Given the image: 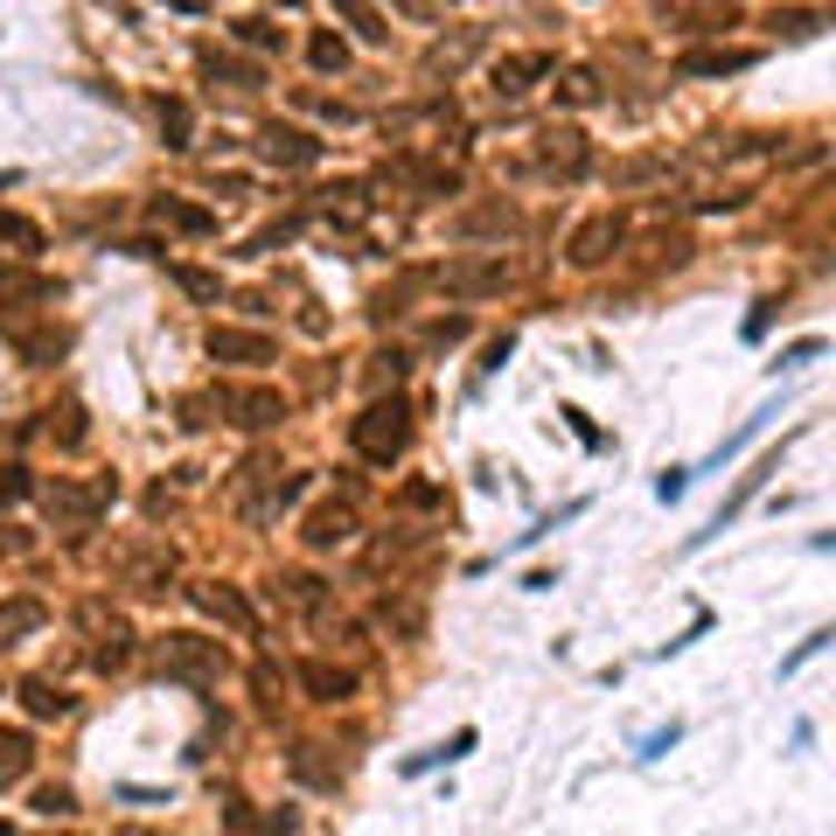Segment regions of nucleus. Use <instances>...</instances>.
Returning a JSON list of instances; mask_svg holds the SVG:
<instances>
[{
  "label": "nucleus",
  "mask_w": 836,
  "mask_h": 836,
  "mask_svg": "<svg viewBox=\"0 0 836 836\" xmlns=\"http://www.w3.org/2000/svg\"><path fill=\"white\" fill-rule=\"evenodd\" d=\"M349 447L370 467H390L411 447V398H405V390H384V398H370L349 418Z\"/></svg>",
  "instance_id": "obj_1"
},
{
  "label": "nucleus",
  "mask_w": 836,
  "mask_h": 836,
  "mask_svg": "<svg viewBox=\"0 0 836 836\" xmlns=\"http://www.w3.org/2000/svg\"><path fill=\"white\" fill-rule=\"evenodd\" d=\"M153 663H161L168 684H189V690H209V684H223L230 676V648L223 641H209V635H161L153 641Z\"/></svg>",
  "instance_id": "obj_2"
},
{
  "label": "nucleus",
  "mask_w": 836,
  "mask_h": 836,
  "mask_svg": "<svg viewBox=\"0 0 836 836\" xmlns=\"http://www.w3.org/2000/svg\"><path fill=\"white\" fill-rule=\"evenodd\" d=\"M42 495V509H49V522H57V530H91V522L112 509V481H70V475H57V481H42L36 488Z\"/></svg>",
  "instance_id": "obj_3"
},
{
  "label": "nucleus",
  "mask_w": 836,
  "mask_h": 836,
  "mask_svg": "<svg viewBox=\"0 0 836 836\" xmlns=\"http://www.w3.org/2000/svg\"><path fill=\"white\" fill-rule=\"evenodd\" d=\"M209 411L230 418V426H245V432H272L286 418V398L266 390V384H217L209 390Z\"/></svg>",
  "instance_id": "obj_4"
},
{
  "label": "nucleus",
  "mask_w": 836,
  "mask_h": 836,
  "mask_svg": "<svg viewBox=\"0 0 836 836\" xmlns=\"http://www.w3.org/2000/svg\"><path fill=\"white\" fill-rule=\"evenodd\" d=\"M77 627H84L91 635V669H126L133 663V627H126L119 614H104V599H84V607H77Z\"/></svg>",
  "instance_id": "obj_5"
},
{
  "label": "nucleus",
  "mask_w": 836,
  "mask_h": 836,
  "mask_svg": "<svg viewBox=\"0 0 836 836\" xmlns=\"http://www.w3.org/2000/svg\"><path fill=\"white\" fill-rule=\"evenodd\" d=\"M439 279H447L454 300H488V293H502V286H509V258H454Z\"/></svg>",
  "instance_id": "obj_6"
},
{
  "label": "nucleus",
  "mask_w": 836,
  "mask_h": 836,
  "mask_svg": "<svg viewBox=\"0 0 836 836\" xmlns=\"http://www.w3.org/2000/svg\"><path fill=\"white\" fill-rule=\"evenodd\" d=\"M189 599H196V607H202L209 620L238 627V635H251V627H258V614H251V599H245L238 586H223V579H196V586H189Z\"/></svg>",
  "instance_id": "obj_7"
},
{
  "label": "nucleus",
  "mask_w": 836,
  "mask_h": 836,
  "mask_svg": "<svg viewBox=\"0 0 836 836\" xmlns=\"http://www.w3.org/2000/svg\"><path fill=\"white\" fill-rule=\"evenodd\" d=\"M209 362H245V370H258V362H279V342L272 335H251V328H209Z\"/></svg>",
  "instance_id": "obj_8"
},
{
  "label": "nucleus",
  "mask_w": 836,
  "mask_h": 836,
  "mask_svg": "<svg viewBox=\"0 0 836 836\" xmlns=\"http://www.w3.org/2000/svg\"><path fill=\"white\" fill-rule=\"evenodd\" d=\"M614 245H620V217H586V223L565 238V258H571L579 272H593V266H607V258H614Z\"/></svg>",
  "instance_id": "obj_9"
},
{
  "label": "nucleus",
  "mask_w": 836,
  "mask_h": 836,
  "mask_svg": "<svg viewBox=\"0 0 836 836\" xmlns=\"http://www.w3.org/2000/svg\"><path fill=\"white\" fill-rule=\"evenodd\" d=\"M537 77H551V57H544V49H522V57H495L488 63V91L495 98H522L537 84Z\"/></svg>",
  "instance_id": "obj_10"
},
{
  "label": "nucleus",
  "mask_w": 836,
  "mask_h": 836,
  "mask_svg": "<svg viewBox=\"0 0 836 836\" xmlns=\"http://www.w3.org/2000/svg\"><path fill=\"white\" fill-rule=\"evenodd\" d=\"M258 153H266L272 168H314L328 147L314 133H300V126H266V133H258Z\"/></svg>",
  "instance_id": "obj_11"
},
{
  "label": "nucleus",
  "mask_w": 836,
  "mask_h": 836,
  "mask_svg": "<svg viewBox=\"0 0 836 836\" xmlns=\"http://www.w3.org/2000/svg\"><path fill=\"white\" fill-rule=\"evenodd\" d=\"M586 161H593V147H586V133L579 126H558V133H544V147H537V168L544 175H586Z\"/></svg>",
  "instance_id": "obj_12"
},
{
  "label": "nucleus",
  "mask_w": 836,
  "mask_h": 836,
  "mask_svg": "<svg viewBox=\"0 0 836 836\" xmlns=\"http://www.w3.org/2000/svg\"><path fill=\"white\" fill-rule=\"evenodd\" d=\"M266 599H272V607H286V614H314V607H328V586L314 579V571H272Z\"/></svg>",
  "instance_id": "obj_13"
},
{
  "label": "nucleus",
  "mask_w": 836,
  "mask_h": 836,
  "mask_svg": "<svg viewBox=\"0 0 836 836\" xmlns=\"http://www.w3.org/2000/svg\"><path fill=\"white\" fill-rule=\"evenodd\" d=\"M300 690H307L314 704H349V697H356V669H335L328 656H307V663H300Z\"/></svg>",
  "instance_id": "obj_14"
},
{
  "label": "nucleus",
  "mask_w": 836,
  "mask_h": 836,
  "mask_svg": "<svg viewBox=\"0 0 836 836\" xmlns=\"http://www.w3.org/2000/svg\"><path fill=\"white\" fill-rule=\"evenodd\" d=\"M300 537H307V551H335V544H349V537H356V509H349V502H328V509H314Z\"/></svg>",
  "instance_id": "obj_15"
},
{
  "label": "nucleus",
  "mask_w": 836,
  "mask_h": 836,
  "mask_svg": "<svg viewBox=\"0 0 836 836\" xmlns=\"http://www.w3.org/2000/svg\"><path fill=\"white\" fill-rule=\"evenodd\" d=\"M753 63H760L753 49H690V57H676V77H739Z\"/></svg>",
  "instance_id": "obj_16"
},
{
  "label": "nucleus",
  "mask_w": 836,
  "mask_h": 836,
  "mask_svg": "<svg viewBox=\"0 0 836 836\" xmlns=\"http://www.w3.org/2000/svg\"><path fill=\"white\" fill-rule=\"evenodd\" d=\"M153 223L181 230V238H217V209H202V202H181V196H161V202H153Z\"/></svg>",
  "instance_id": "obj_17"
},
{
  "label": "nucleus",
  "mask_w": 836,
  "mask_h": 836,
  "mask_svg": "<svg viewBox=\"0 0 836 836\" xmlns=\"http://www.w3.org/2000/svg\"><path fill=\"white\" fill-rule=\"evenodd\" d=\"M21 711H29V718H70L77 697L63 684H49V676H21Z\"/></svg>",
  "instance_id": "obj_18"
},
{
  "label": "nucleus",
  "mask_w": 836,
  "mask_h": 836,
  "mask_svg": "<svg viewBox=\"0 0 836 836\" xmlns=\"http://www.w3.org/2000/svg\"><path fill=\"white\" fill-rule=\"evenodd\" d=\"M314 209H321L328 223H362V217H370V189H362V181H342V189H314Z\"/></svg>",
  "instance_id": "obj_19"
},
{
  "label": "nucleus",
  "mask_w": 836,
  "mask_h": 836,
  "mask_svg": "<svg viewBox=\"0 0 836 836\" xmlns=\"http://www.w3.org/2000/svg\"><path fill=\"white\" fill-rule=\"evenodd\" d=\"M377 627H390L398 641H418V635H426V607H418L411 593H384L377 599Z\"/></svg>",
  "instance_id": "obj_20"
},
{
  "label": "nucleus",
  "mask_w": 836,
  "mask_h": 836,
  "mask_svg": "<svg viewBox=\"0 0 836 836\" xmlns=\"http://www.w3.org/2000/svg\"><path fill=\"white\" fill-rule=\"evenodd\" d=\"M384 181H411L418 196H460V175L454 168H418V161H390Z\"/></svg>",
  "instance_id": "obj_21"
},
{
  "label": "nucleus",
  "mask_w": 836,
  "mask_h": 836,
  "mask_svg": "<svg viewBox=\"0 0 836 836\" xmlns=\"http://www.w3.org/2000/svg\"><path fill=\"white\" fill-rule=\"evenodd\" d=\"M49 620V607L36 593H21V599H8V607H0V648H14L21 635H36V627Z\"/></svg>",
  "instance_id": "obj_22"
},
{
  "label": "nucleus",
  "mask_w": 836,
  "mask_h": 836,
  "mask_svg": "<svg viewBox=\"0 0 836 836\" xmlns=\"http://www.w3.org/2000/svg\"><path fill=\"white\" fill-rule=\"evenodd\" d=\"M153 112H161L168 153H189V147H196V112H189V98H168V91H161V104H153Z\"/></svg>",
  "instance_id": "obj_23"
},
{
  "label": "nucleus",
  "mask_w": 836,
  "mask_h": 836,
  "mask_svg": "<svg viewBox=\"0 0 836 836\" xmlns=\"http://www.w3.org/2000/svg\"><path fill=\"white\" fill-rule=\"evenodd\" d=\"M202 77H209V84H230V91H258V84H266V70H258V63H238V57H217V49H209V57H202Z\"/></svg>",
  "instance_id": "obj_24"
},
{
  "label": "nucleus",
  "mask_w": 836,
  "mask_h": 836,
  "mask_svg": "<svg viewBox=\"0 0 836 836\" xmlns=\"http://www.w3.org/2000/svg\"><path fill=\"white\" fill-rule=\"evenodd\" d=\"M663 21H669V29H684V36H725L739 14H732V8H663Z\"/></svg>",
  "instance_id": "obj_25"
},
{
  "label": "nucleus",
  "mask_w": 836,
  "mask_h": 836,
  "mask_svg": "<svg viewBox=\"0 0 836 836\" xmlns=\"http://www.w3.org/2000/svg\"><path fill=\"white\" fill-rule=\"evenodd\" d=\"M475 753V725H460L447 746H426V753H411L405 760V774H432V767H454V760H467Z\"/></svg>",
  "instance_id": "obj_26"
},
{
  "label": "nucleus",
  "mask_w": 836,
  "mask_h": 836,
  "mask_svg": "<svg viewBox=\"0 0 836 836\" xmlns=\"http://www.w3.org/2000/svg\"><path fill=\"white\" fill-rule=\"evenodd\" d=\"M168 279H175L189 300H202V307H223V272H209V266H168Z\"/></svg>",
  "instance_id": "obj_27"
},
{
  "label": "nucleus",
  "mask_w": 836,
  "mask_h": 836,
  "mask_svg": "<svg viewBox=\"0 0 836 836\" xmlns=\"http://www.w3.org/2000/svg\"><path fill=\"white\" fill-rule=\"evenodd\" d=\"M307 63L321 70V77H342V70H349V42L335 36V29H314V36H307Z\"/></svg>",
  "instance_id": "obj_28"
},
{
  "label": "nucleus",
  "mask_w": 836,
  "mask_h": 836,
  "mask_svg": "<svg viewBox=\"0 0 836 836\" xmlns=\"http://www.w3.org/2000/svg\"><path fill=\"white\" fill-rule=\"evenodd\" d=\"M175 579V551H147V558H126V586L140 593H161Z\"/></svg>",
  "instance_id": "obj_29"
},
{
  "label": "nucleus",
  "mask_w": 836,
  "mask_h": 836,
  "mask_svg": "<svg viewBox=\"0 0 836 836\" xmlns=\"http://www.w3.org/2000/svg\"><path fill=\"white\" fill-rule=\"evenodd\" d=\"M321 753H328V746L300 739V746H293V774H300V780H314V788H335V780H342V767H335V760H321Z\"/></svg>",
  "instance_id": "obj_30"
},
{
  "label": "nucleus",
  "mask_w": 836,
  "mask_h": 836,
  "mask_svg": "<svg viewBox=\"0 0 836 836\" xmlns=\"http://www.w3.org/2000/svg\"><path fill=\"white\" fill-rule=\"evenodd\" d=\"M481 36H488V29H460L454 42H439L432 57H426V77H439V70H460V63H467V57H475V49H481Z\"/></svg>",
  "instance_id": "obj_31"
},
{
  "label": "nucleus",
  "mask_w": 836,
  "mask_h": 836,
  "mask_svg": "<svg viewBox=\"0 0 836 836\" xmlns=\"http://www.w3.org/2000/svg\"><path fill=\"white\" fill-rule=\"evenodd\" d=\"M0 245H14V258H42V223L14 217V209H0Z\"/></svg>",
  "instance_id": "obj_32"
},
{
  "label": "nucleus",
  "mask_w": 836,
  "mask_h": 836,
  "mask_svg": "<svg viewBox=\"0 0 836 836\" xmlns=\"http://www.w3.org/2000/svg\"><path fill=\"white\" fill-rule=\"evenodd\" d=\"M767 418H780V411L767 405V411H753V418H746V426H739V432H732V439H718V454H711V460H704V475H711V467H725V460H732V454H739V447H753V439H760V432H767Z\"/></svg>",
  "instance_id": "obj_33"
},
{
  "label": "nucleus",
  "mask_w": 836,
  "mask_h": 836,
  "mask_svg": "<svg viewBox=\"0 0 836 836\" xmlns=\"http://www.w3.org/2000/svg\"><path fill=\"white\" fill-rule=\"evenodd\" d=\"M230 36H238L245 49H286V29H272L266 14H238V21H230Z\"/></svg>",
  "instance_id": "obj_34"
},
{
  "label": "nucleus",
  "mask_w": 836,
  "mask_h": 836,
  "mask_svg": "<svg viewBox=\"0 0 836 836\" xmlns=\"http://www.w3.org/2000/svg\"><path fill=\"white\" fill-rule=\"evenodd\" d=\"M405 370H411V356H405V349H377V356H370V384H377V398H384V390H398Z\"/></svg>",
  "instance_id": "obj_35"
},
{
  "label": "nucleus",
  "mask_w": 836,
  "mask_h": 836,
  "mask_svg": "<svg viewBox=\"0 0 836 836\" xmlns=\"http://www.w3.org/2000/svg\"><path fill=\"white\" fill-rule=\"evenodd\" d=\"M49 432H57V447H84L91 426H84V405H63V411H49Z\"/></svg>",
  "instance_id": "obj_36"
},
{
  "label": "nucleus",
  "mask_w": 836,
  "mask_h": 836,
  "mask_svg": "<svg viewBox=\"0 0 836 836\" xmlns=\"http://www.w3.org/2000/svg\"><path fill=\"white\" fill-rule=\"evenodd\" d=\"M36 816H49V823H63V816H77V795L63 788V780H49V788H36Z\"/></svg>",
  "instance_id": "obj_37"
},
{
  "label": "nucleus",
  "mask_w": 836,
  "mask_h": 836,
  "mask_svg": "<svg viewBox=\"0 0 836 836\" xmlns=\"http://www.w3.org/2000/svg\"><path fill=\"white\" fill-rule=\"evenodd\" d=\"M293 230H300V223H293V217H286V223H266V230H258V238H251V245H245V258H272V251H279V245H293Z\"/></svg>",
  "instance_id": "obj_38"
},
{
  "label": "nucleus",
  "mask_w": 836,
  "mask_h": 836,
  "mask_svg": "<svg viewBox=\"0 0 836 836\" xmlns=\"http://www.w3.org/2000/svg\"><path fill=\"white\" fill-rule=\"evenodd\" d=\"M21 495H36V481H29V467H21V460H8V467H0V509L21 502Z\"/></svg>",
  "instance_id": "obj_39"
},
{
  "label": "nucleus",
  "mask_w": 836,
  "mask_h": 836,
  "mask_svg": "<svg viewBox=\"0 0 836 836\" xmlns=\"http://www.w3.org/2000/svg\"><path fill=\"white\" fill-rule=\"evenodd\" d=\"M558 98H565V104H593V98H599V77H593V70H565Z\"/></svg>",
  "instance_id": "obj_40"
},
{
  "label": "nucleus",
  "mask_w": 836,
  "mask_h": 836,
  "mask_svg": "<svg viewBox=\"0 0 836 836\" xmlns=\"http://www.w3.org/2000/svg\"><path fill=\"white\" fill-rule=\"evenodd\" d=\"M488 230H502V238H509L516 217H509V209H481V217H467V223H460V238H488Z\"/></svg>",
  "instance_id": "obj_41"
},
{
  "label": "nucleus",
  "mask_w": 836,
  "mask_h": 836,
  "mask_svg": "<svg viewBox=\"0 0 836 836\" xmlns=\"http://www.w3.org/2000/svg\"><path fill=\"white\" fill-rule=\"evenodd\" d=\"M816 356H823V335H802V342H788L774 356V370H802V362H816Z\"/></svg>",
  "instance_id": "obj_42"
},
{
  "label": "nucleus",
  "mask_w": 836,
  "mask_h": 836,
  "mask_svg": "<svg viewBox=\"0 0 836 836\" xmlns=\"http://www.w3.org/2000/svg\"><path fill=\"white\" fill-rule=\"evenodd\" d=\"M112 802H133V808H168V788H140V780H119Z\"/></svg>",
  "instance_id": "obj_43"
},
{
  "label": "nucleus",
  "mask_w": 836,
  "mask_h": 836,
  "mask_svg": "<svg viewBox=\"0 0 836 836\" xmlns=\"http://www.w3.org/2000/svg\"><path fill=\"white\" fill-rule=\"evenodd\" d=\"M398 502H405V509H439V502H447V488H439V481H405Z\"/></svg>",
  "instance_id": "obj_44"
},
{
  "label": "nucleus",
  "mask_w": 836,
  "mask_h": 836,
  "mask_svg": "<svg viewBox=\"0 0 836 836\" xmlns=\"http://www.w3.org/2000/svg\"><path fill=\"white\" fill-rule=\"evenodd\" d=\"M342 21H349L362 42H384V36H390V29H384V14H370V8H342Z\"/></svg>",
  "instance_id": "obj_45"
},
{
  "label": "nucleus",
  "mask_w": 836,
  "mask_h": 836,
  "mask_svg": "<svg viewBox=\"0 0 836 836\" xmlns=\"http://www.w3.org/2000/svg\"><path fill=\"white\" fill-rule=\"evenodd\" d=\"M426 335H432V349H454V342H467V314H447V321H432Z\"/></svg>",
  "instance_id": "obj_46"
},
{
  "label": "nucleus",
  "mask_w": 836,
  "mask_h": 836,
  "mask_svg": "<svg viewBox=\"0 0 836 836\" xmlns=\"http://www.w3.org/2000/svg\"><path fill=\"white\" fill-rule=\"evenodd\" d=\"M823 648H829V627H816V635H808V641L795 648V656H780V676H795V669H802L808 656H823Z\"/></svg>",
  "instance_id": "obj_47"
},
{
  "label": "nucleus",
  "mask_w": 836,
  "mask_h": 836,
  "mask_svg": "<svg viewBox=\"0 0 836 836\" xmlns=\"http://www.w3.org/2000/svg\"><path fill=\"white\" fill-rule=\"evenodd\" d=\"M684 488H690V467H663V475H656V495H663V502H684Z\"/></svg>",
  "instance_id": "obj_48"
},
{
  "label": "nucleus",
  "mask_w": 836,
  "mask_h": 836,
  "mask_svg": "<svg viewBox=\"0 0 836 836\" xmlns=\"http://www.w3.org/2000/svg\"><path fill=\"white\" fill-rule=\"evenodd\" d=\"M251 684H258V704H266V711H279V669H272V663H258V669H251Z\"/></svg>",
  "instance_id": "obj_49"
},
{
  "label": "nucleus",
  "mask_w": 836,
  "mask_h": 836,
  "mask_svg": "<svg viewBox=\"0 0 836 836\" xmlns=\"http://www.w3.org/2000/svg\"><path fill=\"white\" fill-rule=\"evenodd\" d=\"M676 739H684V725H663V732H648V739H641V760H663V753H669Z\"/></svg>",
  "instance_id": "obj_50"
},
{
  "label": "nucleus",
  "mask_w": 836,
  "mask_h": 836,
  "mask_svg": "<svg viewBox=\"0 0 836 836\" xmlns=\"http://www.w3.org/2000/svg\"><path fill=\"white\" fill-rule=\"evenodd\" d=\"M774 307H780V300H753V314H746V342H760V335L774 328Z\"/></svg>",
  "instance_id": "obj_51"
},
{
  "label": "nucleus",
  "mask_w": 836,
  "mask_h": 836,
  "mask_svg": "<svg viewBox=\"0 0 836 836\" xmlns=\"http://www.w3.org/2000/svg\"><path fill=\"white\" fill-rule=\"evenodd\" d=\"M558 418H571V432H579V439H586V447H599V426H593V418H586L579 405H565Z\"/></svg>",
  "instance_id": "obj_52"
},
{
  "label": "nucleus",
  "mask_w": 836,
  "mask_h": 836,
  "mask_svg": "<svg viewBox=\"0 0 836 836\" xmlns=\"http://www.w3.org/2000/svg\"><path fill=\"white\" fill-rule=\"evenodd\" d=\"M29 760H36V753H0V788H8V780H21V774H29Z\"/></svg>",
  "instance_id": "obj_53"
},
{
  "label": "nucleus",
  "mask_w": 836,
  "mask_h": 836,
  "mask_svg": "<svg viewBox=\"0 0 836 836\" xmlns=\"http://www.w3.org/2000/svg\"><path fill=\"white\" fill-rule=\"evenodd\" d=\"M14 181H21V175H14V168H0V189H14Z\"/></svg>",
  "instance_id": "obj_54"
},
{
  "label": "nucleus",
  "mask_w": 836,
  "mask_h": 836,
  "mask_svg": "<svg viewBox=\"0 0 836 836\" xmlns=\"http://www.w3.org/2000/svg\"><path fill=\"white\" fill-rule=\"evenodd\" d=\"M0 836H14V829H8V823H0Z\"/></svg>",
  "instance_id": "obj_55"
},
{
  "label": "nucleus",
  "mask_w": 836,
  "mask_h": 836,
  "mask_svg": "<svg viewBox=\"0 0 836 836\" xmlns=\"http://www.w3.org/2000/svg\"><path fill=\"white\" fill-rule=\"evenodd\" d=\"M126 836H147V829H126Z\"/></svg>",
  "instance_id": "obj_56"
}]
</instances>
